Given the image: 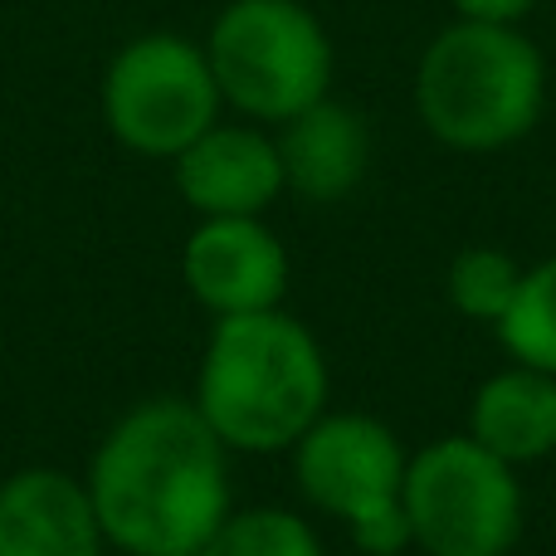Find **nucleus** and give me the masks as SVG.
<instances>
[{"instance_id": "nucleus-1", "label": "nucleus", "mask_w": 556, "mask_h": 556, "mask_svg": "<svg viewBox=\"0 0 556 556\" xmlns=\"http://www.w3.org/2000/svg\"><path fill=\"white\" fill-rule=\"evenodd\" d=\"M225 444L195 401H142L98 444L88 493L108 547L127 556H201L230 518Z\"/></svg>"}, {"instance_id": "nucleus-2", "label": "nucleus", "mask_w": 556, "mask_h": 556, "mask_svg": "<svg viewBox=\"0 0 556 556\" xmlns=\"http://www.w3.org/2000/svg\"><path fill=\"white\" fill-rule=\"evenodd\" d=\"M191 401L225 450H293L327 415V356L283 307L215 317Z\"/></svg>"}, {"instance_id": "nucleus-4", "label": "nucleus", "mask_w": 556, "mask_h": 556, "mask_svg": "<svg viewBox=\"0 0 556 556\" xmlns=\"http://www.w3.org/2000/svg\"><path fill=\"white\" fill-rule=\"evenodd\" d=\"M205 54L220 98L260 127H283L332 93V39L303 0H230Z\"/></svg>"}, {"instance_id": "nucleus-8", "label": "nucleus", "mask_w": 556, "mask_h": 556, "mask_svg": "<svg viewBox=\"0 0 556 556\" xmlns=\"http://www.w3.org/2000/svg\"><path fill=\"white\" fill-rule=\"evenodd\" d=\"M181 278L195 303L215 317L264 313L283 303L288 250L260 215L201 220L181 250Z\"/></svg>"}, {"instance_id": "nucleus-16", "label": "nucleus", "mask_w": 556, "mask_h": 556, "mask_svg": "<svg viewBox=\"0 0 556 556\" xmlns=\"http://www.w3.org/2000/svg\"><path fill=\"white\" fill-rule=\"evenodd\" d=\"M346 532H352L356 552H366V556H401L405 547H415L405 498L391 503V508H381V513H366V518H356Z\"/></svg>"}, {"instance_id": "nucleus-14", "label": "nucleus", "mask_w": 556, "mask_h": 556, "mask_svg": "<svg viewBox=\"0 0 556 556\" xmlns=\"http://www.w3.org/2000/svg\"><path fill=\"white\" fill-rule=\"evenodd\" d=\"M201 556H323V542L288 508H230Z\"/></svg>"}, {"instance_id": "nucleus-3", "label": "nucleus", "mask_w": 556, "mask_h": 556, "mask_svg": "<svg viewBox=\"0 0 556 556\" xmlns=\"http://www.w3.org/2000/svg\"><path fill=\"white\" fill-rule=\"evenodd\" d=\"M547 59L518 25L454 20L415 64V113L454 152H503L538 127Z\"/></svg>"}, {"instance_id": "nucleus-7", "label": "nucleus", "mask_w": 556, "mask_h": 556, "mask_svg": "<svg viewBox=\"0 0 556 556\" xmlns=\"http://www.w3.org/2000/svg\"><path fill=\"white\" fill-rule=\"evenodd\" d=\"M410 454L376 415H323L293 444V479L313 508L352 528L366 513L401 503Z\"/></svg>"}, {"instance_id": "nucleus-11", "label": "nucleus", "mask_w": 556, "mask_h": 556, "mask_svg": "<svg viewBox=\"0 0 556 556\" xmlns=\"http://www.w3.org/2000/svg\"><path fill=\"white\" fill-rule=\"evenodd\" d=\"M278 162L283 186L313 205H337L362 186L371 166V137L356 108L337 103L332 93L317 98L298 117H288L278 132Z\"/></svg>"}, {"instance_id": "nucleus-9", "label": "nucleus", "mask_w": 556, "mask_h": 556, "mask_svg": "<svg viewBox=\"0 0 556 556\" xmlns=\"http://www.w3.org/2000/svg\"><path fill=\"white\" fill-rule=\"evenodd\" d=\"M172 166L176 191L201 220L264 215L288 191L278 137H269L260 123H215Z\"/></svg>"}, {"instance_id": "nucleus-12", "label": "nucleus", "mask_w": 556, "mask_h": 556, "mask_svg": "<svg viewBox=\"0 0 556 556\" xmlns=\"http://www.w3.org/2000/svg\"><path fill=\"white\" fill-rule=\"evenodd\" d=\"M469 434L503 464H538L556 450V376L508 366L473 391Z\"/></svg>"}, {"instance_id": "nucleus-15", "label": "nucleus", "mask_w": 556, "mask_h": 556, "mask_svg": "<svg viewBox=\"0 0 556 556\" xmlns=\"http://www.w3.org/2000/svg\"><path fill=\"white\" fill-rule=\"evenodd\" d=\"M518 283H522V264L503 250H489V244L459 250L450 264V303L464 317H473V323H489V327L498 323L508 313Z\"/></svg>"}, {"instance_id": "nucleus-17", "label": "nucleus", "mask_w": 556, "mask_h": 556, "mask_svg": "<svg viewBox=\"0 0 556 556\" xmlns=\"http://www.w3.org/2000/svg\"><path fill=\"white\" fill-rule=\"evenodd\" d=\"M459 20H483V25H518L542 0H450Z\"/></svg>"}, {"instance_id": "nucleus-6", "label": "nucleus", "mask_w": 556, "mask_h": 556, "mask_svg": "<svg viewBox=\"0 0 556 556\" xmlns=\"http://www.w3.org/2000/svg\"><path fill=\"white\" fill-rule=\"evenodd\" d=\"M401 498L425 556H508L522 532L518 473L473 434H444L410 454Z\"/></svg>"}, {"instance_id": "nucleus-10", "label": "nucleus", "mask_w": 556, "mask_h": 556, "mask_svg": "<svg viewBox=\"0 0 556 556\" xmlns=\"http://www.w3.org/2000/svg\"><path fill=\"white\" fill-rule=\"evenodd\" d=\"M93 493L64 469L0 479V556H103Z\"/></svg>"}, {"instance_id": "nucleus-13", "label": "nucleus", "mask_w": 556, "mask_h": 556, "mask_svg": "<svg viewBox=\"0 0 556 556\" xmlns=\"http://www.w3.org/2000/svg\"><path fill=\"white\" fill-rule=\"evenodd\" d=\"M493 332L518 366L556 376V260L522 269L518 293H513L508 313L493 323Z\"/></svg>"}, {"instance_id": "nucleus-5", "label": "nucleus", "mask_w": 556, "mask_h": 556, "mask_svg": "<svg viewBox=\"0 0 556 556\" xmlns=\"http://www.w3.org/2000/svg\"><path fill=\"white\" fill-rule=\"evenodd\" d=\"M220 84L205 45L176 29L127 39L103 74V123L127 152L176 162L201 132L220 123Z\"/></svg>"}]
</instances>
